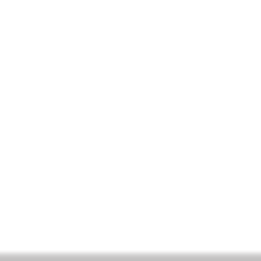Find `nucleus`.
I'll list each match as a JSON object with an SVG mask.
<instances>
[{
    "label": "nucleus",
    "mask_w": 261,
    "mask_h": 261,
    "mask_svg": "<svg viewBox=\"0 0 261 261\" xmlns=\"http://www.w3.org/2000/svg\"><path fill=\"white\" fill-rule=\"evenodd\" d=\"M209 261H246V254H209Z\"/></svg>",
    "instance_id": "nucleus-1"
}]
</instances>
